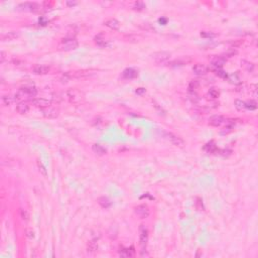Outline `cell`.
Masks as SVG:
<instances>
[{"label":"cell","instance_id":"obj_4","mask_svg":"<svg viewBox=\"0 0 258 258\" xmlns=\"http://www.w3.org/2000/svg\"><path fill=\"white\" fill-rule=\"evenodd\" d=\"M79 46L78 41H76V38H66L62 39L61 41L60 47L64 50H76Z\"/></svg>","mask_w":258,"mask_h":258},{"label":"cell","instance_id":"obj_30","mask_svg":"<svg viewBox=\"0 0 258 258\" xmlns=\"http://www.w3.org/2000/svg\"><path fill=\"white\" fill-rule=\"evenodd\" d=\"M214 73L216 74L218 77H220V78H222V79H227L228 78V74L226 73L225 71L221 70V69H215Z\"/></svg>","mask_w":258,"mask_h":258},{"label":"cell","instance_id":"obj_42","mask_svg":"<svg viewBox=\"0 0 258 258\" xmlns=\"http://www.w3.org/2000/svg\"><path fill=\"white\" fill-rule=\"evenodd\" d=\"M67 5H68V6H74V5H77V2H70V1H67Z\"/></svg>","mask_w":258,"mask_h":258},{"label":"cell","instance_id":"obj_31","mask_svg":"<svg viewBox=\"0 0 258 258\" xmlns=\"http://www.w3.org/2000/svg\"><path fill=\"white\" fill-rule=\"evenodd\" d=\"M228 79H229L230 83H232V84H239L240 83V79H239L237 74H233V75L228 76Z\"/></svg>","mask_w":258,"mask_h":258},{"label":"cell","instance_id":"obj_35","mask_svg":"<svg viewBox=\"0 0 258 258\" xmlns=\"http://www.w3.org/2000/svg\"><path fill=\"white\" fill-rule=\"evenodd\" d=\"M25 234L29 239H33L34 238V236H35L34 235V231L33 229H30V228H27V229L25 230Z\"/></svg>","mask_w":258,"mask_h":258},{"label":"cell","instance_id":"obj_7","mask_svg":"<svg viewBox=\"0 0 258 258\" xmlns=\"http://www.w3.org/2000/svg\"><path fill=\"white\" fill-rule=\"evenodd\" d=\"M151 57H152L153 61L155 63L163 64V63L167 62V61L169 60V58H171V54L167 52H154Z\"/></svg>","mask_w":258,"mask_h":258},{"label":"cell","instance_id":"obj_24","mask_svg":"<svg viewBox=\"0 0 258 258\" xmlns=\"http://www.w3.org/2000/svg\"><path fill=\"white\" fill-rule=\"evenodd\" d=\"M98 202H99V204L103 207V208H109V207L111 206L110 200H109L108 198H106V197H101V198H99Z\"/></svg>","mask_w":258,"mask_h":258},{"label":"cell","instance_id":"obj_36","mask_svg":"<svg viewBox=\"0 0 258 258\" xmlns=\"http://www.w3.org/2000/svg\"><path fill=\"white\" fill-rule=\"evenodd\" d=\"M20 216H21V219H22L23 221H27L28 220V213L25 211V210L21 209L20 210Z\"/></svg>","mask_w":258,"mask_h":258},{"label":"cell","instance_id":"obj_23","mask_svg":"<svg viewBox=\"0 0 258 258\" xmlns=\"http://www.w3.org/2000/svg\"><path fill=\"white\" fill-rule=\"evenodd\" d=\"M95 44H97V46H99L101 47H104L107 46V41H106V39L103 38L102 35H97L95 38Z\"/></svg>","mask_w":258,"mask_h":258},{"label":"cell","instance_id":"obj_6","mask_svg":"<svg viewBox=\"0 0 258 258\" xmlns=\"http://www.w3.org/2000/svg\"><path fill=\"white\" fill-rule=\"evenodd\" d=\"M148 241V230L145 225H140L139 227V244L142 249H145Z\"/></svg>","mask_w":258,"mask_h":258},{"label":"cell","instance_id":"obj_1","mask_svg":"<svg viewBox=\"0 0 258 258\" xmlns=\"http://www.w3.org/2000/svg\"><path fill=\"white\" fill-rule=\"evenodd\" d=\"M36 95V89L34 87H22L14 96V99L19 101L24 97H34Z\"/></svg>","mask_w":258,"mask_h":258},{"label":"cell","instance_id":"obj_27","mask_svg":"<svg viewBox=\"0 0 258 258\" xmlns=\"http://www.w3.org/2000/svg\"><path fill=\"white\" fill-rule=\"evenodd\" d=\"M241 65H242V67H243L246 71H248V72H252V71H253V69H254L253 64L247 62V61H242Z\"/></svg>","mask_w":258,"mask_h":258},{"label":"cell","instance_id":"obj_12","mask_svg":"<svg viewBox=\"0 0 258 258\" xmlns=\"http://www.w3.org/2000/svg\"><path fill=\"white\" fill-rule=\"evenodd\" d=\"M193 72L197 76H205L208 72V69L203 64H197L193 67Z\"/></svg>","mask_w":258,"mask_h":258},{"label":"cell","instance_id":"obj_28","mask_svg":"<svg viewBox=\"0 0 258 258\" xmlns=\"http://www.w3.org/2000/svg\"><path fill=\"white\" fill-rule=\"evenodd\" d=\"M234 105H235L236 109L239 110V111H242V110H244V109H245V102H243L242 100H239V99L235 100Z\"/></svg>","mask_w":258,"mask_h":258},{"label":"cell","instance_id":"obj_29","mask_svg":"<svg viewBox=\"0 0 258 258\" xmlns=\"http://www.w3.org/2000/svg\"><path fill=\"white\" fill-rule=\"evenodd\" d=\"M257 108V103L254 100H250L248 102H245V109L249 110H255Z\"/></svg>","mask_w":258,"mask_h":258},{"label":"cell","instance_id":"obj_20","mask_svg":"<svg viewBox=\"0 0 258 258\" xmlns=\"http://www.w3.org/2000/svg\"><path fill=\"white\" fill-rule=\"evenodd\" d=\"M15 101V99L13 97H11V96H2L1 97V102H2V105L3 106H10L12 104L13 102Z\"/></svg>","mask_w":258,"mask_h":258},{"label":"cell","instance_id":"obj_11","mask_svg":"<svg viewBox=\"0 0 258 258\" xmlns=\"http://www.w3.org/2000/svg\"><path fill=\"white\" fill-rule=\"evenodd\" d=\"M226 122V119L224 118L223 116H220V115H215L210 118L209 120V124L211 126H214V127H220L222 124H224Z\"/></svg>","mask_w":258,"mask_h":258},{"label":"cell","instance_id":"obj_10","mask_svg":"<svg viewBox=\"0 0 258 258\" xmlns=\"http://www.w3.org/2000/svg\"><path fill=\"white\" fill-rule=\"evenodd\" d=\"M226 62H227V58L223 57V55H217V57H214L211 60L212 66L216 69H221L226 64Z\"/></svg>","mask_w":258,"mask_h":258},{"label":"cell","instance_id":"obj_19","mask_svg":"<svg viewBox=\"0 0 258 258\" xmlns=\"http://www.w3.org/2000/svg\"><path fill=\"white\" fill-rule=\"evenodd\" d=\"M134 254L133 248H121L119 250V255L122 257H132Z\"/></svg>","mask_w":258,"mask_h":258},{"label":"cell","instance_id":"obj_22","mask_svg":"<svg viewBox=\"0 0 258 258\" xmlns=\"http://www.w3.org/2000/svg\"><path fill=\"white\" fill-rule=\"evenodd\" d=\"M92 149H93V151H94L95 153L99 154V155H104V154L106 153L105 148L103 147V146L99 145V144H94V145H93V147H92Z\"/></svg>","mask_w":258,"mask_h":258},{"label":"cell","instance_id":"obj_25","mask_svg":"<svg viewBox=\"0 0 258 258\" xmlns=\"http://www.w3.org/2000/svg\"><path fill=\"white\" fill-rule=\"evenodd\" d=\"M97 249H98V243L96 242V240L89 241V243H88V251L93 253V252H95Z\"/></svg>","mask_w":258,"mask_h":258},{"label":"cell","instance_id":"obj_9","mask_svg":"<svg viewBox=\"0 0 258 258\" xmlns=\"http://www.w3.org/2000/svg\"><path fill=\"white\" fill-rule=\"evenodd\" d=\"M31 103L35 106V107H38V108H41V109H46V108H49L52 105V102L47 99H44V98H38V99H34L31 101Z\"/></svg>","mask_w":258,"mask_h":258},{"label":"cell","instance_id":"obj_41","mask_svg":"<svg viewBox=\"0 0 258 258\" xmlns=\"http://www.w3.org/2000/svg\"><path fill=\"white\" fill-rule=\"evenodd\" d=\"M145 92V89H143V88H139V89L136 90V93L137 94H142V93Z\"/></svg>","mask_w":258,"mask_h":258},{"label":"cell","instance_id":"obj_14","mask_svg":"<svg viewBox=\"0 0 258 258\" xmlns=\"http://www.w3.org/2000/svg\"><path fill=\"white\" fill-rule=\"evenodd\" d=\"M137 76H138L137 71L133 70V69H126V70H124V72L122 73V78L126 79V80L134 79V78H136Z\"/></svg>","mask_w":258,"mask_h":258},{"label":"cell","instance_id":"obj_26","mask_svg":"<svg viewBox=\"0 0 258 258\" xmlns=\"http://www.w3.org/2000/svg\"><path fill=\"white\" fill-rule=\"evenodd\" d=\"M199 86H200V83H199L198 81H191L190 85H189V91L191 93H196Z\"/></svg>","mask_w":258,"mask_h":258},{"label":"cell","instance_id":"obj_40","mask_svg":"<svg viewBox=\"0 0 258 258\" xmlns=\"http://www.w3.org/2000/svg\"><path fill=\"white\" fill-rule=\"evenodd\" d=\"M4 61H5V52H0V62L3 63Z\"/></svg>","mask_w":258,"mask_h":258},{"label":"cell","instance_id":"obj_3","mask_svg":"<svg viewBox=\"0 0 258 258\" xmlns=\"http://www.w3.org/2000/svg\"><path fill=\"white\" fill-rule=\"evenodd\" d=\"M67 97L69 101L71 103H74V104H77V103H80L82 100L84 99V94L83 92H81L80 90L77 89H71L67 91Z\"/></svg>","mask_w":258,"mask_h":258},{"label":"cell","instance_id":"obj_34","mask_svg":"<svg viewBox=\"0 0 258 258\" xmlns=\"http://www.w3.org/2000/svg\"><path fill=\"white\" fill-rule=\"evenodd\" d=\"M134 9L135 10H143L145 8V4L143 3V2H140V1H137V2H135L134 3Z\"/></svg>","mask_w":258,"mask_h":258},{"label":"cell","instance_id":"obj_17","mask_svg":"<svg viewBox=\"0 0 258 258\" xmlns=\"http://www.w3.org/2000/svg\"><path fill=\"white\" fill-rule=\"evenodd\" d=\"M44 115L47 118H55L58 115V111L55 108L49 107L44 110Z\"/></svg>","mask_w":258,"mask_h":258},{"label":"cell","instance_id":"obj_33","mask_svg":"<svg viewBox=\"0 0 258 258\" xmlns=\"http://www.w3.org/2000/svg\"><path fill=\"white\" fill-rule=\"evenodd\" d=\"M38 169H39V172H41V174L44 175V177H47V169L46 166L42 164V163L41 160H38Z\"/></svg>","mask_w":258,"mask_h":258},{"label":"cell","instance_id":"obj_16","mask_svg":"<svg viewBox=\"0 0 258 258\" xmlns=\"http://www.w3.org/2000/svg\"><path fill=\"white\" fill-rule=\"evenodd\" d=\"M104 24L107 26V27L113 29V30H117V29H119V27H120V22L117 19H115V18L108 19L107 21H105Z\"/></svg>","mask_w":258,"mask_h":258},{"label":"cell","instance_id":"obj_8","mask_svg":"<svg viewBox=\"0 0 258 258\" xmlns=\"http://www.w3.org/2000/svg\"><path fill=\"white\" fill-rule=\"evenodd\" d=\"M134 213L141 219H145L149 216V210L146 205H139L134 208Z\"/></svg>","mask_w":258,"mask_h":258},{"label":"cell","instance_id":"obj_15","mask_svg":"<svg viewBox=\"0 0 258 258\" xmlns=\"http://www.w3.org/2000/svg\"><path fill=\"white\" fill-rule=\"evenodd\" d=\"M17 38H19V33H17V31H9V33H6L1 36V41H13V39H15Z\"/></svg>","mask_w":258,"mask_h":258},{"label":"cell","instance_id":"obj_37","mask_svg":"<svg viewBox=\"0 0 258 258\" xmlns=\"http://www.w3.org/2000/svg\"><path fill=\"white\" fill-rule=\"evenodd\" d=\"M201 36H203V38H215L216 34L212 33H208V31H202Z\"/></svg>","mask_w":258,"mask_h":258},{"label":"cell","instance_id":"obj_13","mask_svg":"<svg viewBox=\"0 0 258 258\" xmlns=\"http://www.w3.org/2000/svg\"><path fill=\"white\" fill-rule=\"evenodd\" d=\"M50 71V68L46 65H38L33 68V73L35 75H47Z\"/></svg>","mask_w":258,"mask_h":258},{"label":"cell","instance_id":"obj_5","mask_svg":"<svg viewBox=\"0 0 258 258\" xmlns=\"http://www.w3.org/2000/svg\"><path fill=\"white\" fill-rule=\"evenodd\" d=\"M163 136L175 146H179V147H183L185 146V141H183L182 138L179 137L177 135L172 133V132H164Z\"/></svg>","mask_w":258,"mask_h":258},{"label":"cell","instance_id":"obj_18","mask_svg":"<svg viewBox=\"0 0 258 258\" xmlns=\"http://www.w3.org/2000/svg\"><path fill=\"white\" fill-rule=\"evenodd\" d=\"M16 111L19 114H26L29 111V106L25 102H20L16 106Z\"/></svg>","mask_w":258,"mask_h":258},{"label":"cell","instance_id":"obj_2","mask_svg":"<svg viewBox=\"0 0 258 258\" xmlns=\"http://www.w3.org/2000/svg\"><path fill=\"white\" fill-rule=\"evenodd\" d=\"M17 10L19 11H29V12H38L41 10V6L35 2H24L17 5Z\"/></svg>","mask_w":258,"mask_h":258},{"label":"cell","instance_id":"obj_39","mask_svg":"<svg viewBox=\"0 0 258 258\" xmlns=\"http://www.w3.org/2000/svg\"><path fill=\"white\" fill-rule=\"evenodd\" d=\"M250 92L253 94L254 97H256L257 96V86L256 85H251V86H250Z\"/></svg>","mask_w":258,"mask_h":258},{"label":"cell","instance_id":"obj_21","mask_svg":"<svg viewBox=\"0 0 258 258\" xmlns=\"http://www.w3.org/2000/svg\"><path fill=\"white\" fill-rule=\"evenodd\" d=\"M191 62V58H179V60H175L174 61V62L171 63V66H174V67H177V66H183V65H187L188 63Z\"/></svg>","mask_w":258,"mask_h":258},{"label":"cell","instance_id":"obj_32","mask_svg":"<svg viewBox=\"0 0 258 258\" xmlns=\"http://www.w3.org/2000/svg\"><path fill=\"white\" fill-rule=\"evenodd\" d=\"M209 95L211 96L213 99H216V98H218L220 96V92H219V90L216 89V88H212V89H210V91H209Z\"/></svg>","mask_w":258,"mask_h":258},{"label":"cell","instance_id":"obj_38","mask_svg":"<svg viewBox=\"0 0 258 258\" xmlns=\"http://www.w3.org/2000/svg\"><path fill=\"white\" fill-rule=\"evenodd\" d=\"M232 130H233V125H228V126L225 127L224 130H223L221 133H222V134H228L229 132L232 131Z\"/></svg>","mask_w":258,"mask_h":258}]
</instances>
